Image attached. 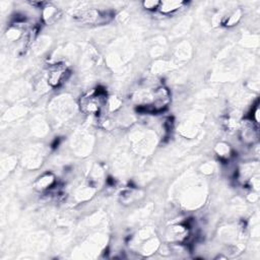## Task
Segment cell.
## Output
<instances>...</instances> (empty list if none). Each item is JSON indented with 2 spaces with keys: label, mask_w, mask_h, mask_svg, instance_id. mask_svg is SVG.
Returning <instances> with one entry per match:
<instances>
[{
  "label": "cell",
  "mask_w": 260,
  "mask_h": 260,
  "mask_svg": "<svg viewBox=\"0 0 260 260\" xmlns=\"http://www.w3.org/2000/svg\"><path fill=\"white\" fill-rule=\"evenodd\" d=\"M106 93L101 90H96L92 95L81 98L80 109L85 114L98 115L103 106L106 104Z\"/></svg>",
  "instance_id": "7a4b0ae2"
},
{
  "label": "cell",
  "mask_w": 260,
  "mask_h": 260,
  "mask_svg": "<svg viewBox=\"0 0 260 260\" xmlns=\"http://www.w3.org/2000/svg\"><path fill=\"white\" fill-rule=\"evenodd\" d=\"M70 75V71L65 65H55L49 72L48 82L53 88H58Z\"/></svg>",
  "instance_id": "3957f363"
},
{
  "label": "cell",
  "mask_w": 260,
  "mask_h": 260,
  "mask_svg": "<svg viewBox=\"0 0 260 260\" xmlns=\"http://www.w3.org/2000/svg\"><path fill=\"white\" fill-rule=\"evenodd\" d=\"M185 5L183 1H161V5L159 10L164 14H170L179 10Z\"/></svg>",
  "instance_id": "277c9868"
},
{
  "label": "cell",
  "mask_w": 260,
  "mask_h": 260,
  "mask_svg": "<svg viewBox=\"0 0 260 260\" xmlns=\"http://www.w3.org/2000/svg\"><path fill=\"white\" fill-rule=\"evenodd\" d=\"M114 13L112 11H103L97 9H83L74 12L73 17L82 22V23H90V24H103L109 22Z\"/></svg>",
  "instance_id": "6da1fadb"
},
{
  "label": "cell",
  "mask_w": 260,
  "mask_h": 260,
  "mask_svg": "<svg viewBox=\"0 0 260 260\" xmlns=\"http://www.w3.org/2000/svg\"><path fill=\"white\" fill-rule=\"evenodd\" d=\"M143 7L148 9V10H151V11H156V10H159L160 8V5H161V1H152V0H149V1H144L142 3Z\"/></svg>",
  "instance_id": "8992f818"
},
{
  "label": "cell",
  "mask_w": 260,
  "mask_h": 260,
  "mask_svg": "<svg viewBox=\"0 0 260 260\" xmlns=\"http://www.w3.org/2000/svg\"><path fill=\"white\" fill-rule=\"evenodd\" d=\"M55 183V177L53 176V174H51V173H46V174H44L43 176H41L35 186H36V189H38L39 191H45L49 188H51Z\"/></svg>",
  "instance_id": "5b68a950"
}]
</instances>
